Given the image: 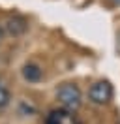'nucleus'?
Returning <instances> with one entry per match:
<instances>
[{"instance_id": "39448f33", "label": "nucleus", "mask_w": 120, "mask_h": 124, "mask_svg": "<svg viewBox=\"0 0 120 124\" xmlns=\"http://www.w3.org/2000/svg\"><path fill=\"white\" fill-rule=\"evenodd\" d=\"M22 77L26 79L28 83H38L43 77V70L38 64H34V62H28V64L22 66Z\"/></svg>"}, {"instance_id": "20e7f679", "label": "nucleus", "mask_w": 120, "mask_h": 124, "mask_svg": "<svg viewBox=\"0 0 120 124\" xmlns=\"http://www.w3.org/2000/svg\"><path fill=\"white\" fill-rule=\"evenodd\" d=\"M4 30L9 34V36H22L24 32L28 30V21L24 19L22 15H11L6 19L4 23Z\"/></svg>"}, {"instance_id": "6e6552de", "label": "nucleus", "mask_w": 120, "mask_h": 124, "mask_svg": "<svg viewBox=\"0 0 120 124\" xmlns=\"http://www.w3.org/2000/svg\"><path fill=\"white\" fill-rule=\"evenodd\" d=\"M2 36H4V30H2V28H0V39H2Z\"/></svg>"}, {"instance_id": "f03ea898", "label": "nucleus", "mask_w": 120, "mask_h": 124, "mask_svg": "<svg viewBox=\"0 0 120 124\" xmlns=\"http://www.w3.org/2000/svg\"><path fill=\"white\" fill-rule=\"evenodd\" d=\"M88 100L96 105H105L112 100V86L109 81H96L88 88Z\"/></svg>"}, {"instance_id": "423d86ee", "label": "nucleus", "mask_w": 120, "mask_h": 124, "mask_svg": "<svg viewBox=\"0 0 120 124\" xmlns=\"http://www.w3.org/2000/svg\"><path fill=\"white\" fill-rule=\"evenodd\" d=\"M9 100H11V94H9V90H8L6 86L0 83V107H6L8 103H9Z\"/></svg>"}, {"instance_id": "f257e3e1", "label": "nucleus", "mask_w": 120, "mask_h": 124, "mask_svg": "<svg viewBox=\"0 0 120 124\" xmlns=\"http://www.w3.org/2000/svg\"><path fill=\"white\" fill-rule=\"evenodd\" d=\"M56 100L60 101L62 109L68 111H77L82 103V92L75 83H64L56 90Z\"/></svg>"}, {"instance_id": "7ed1b4c3", "label": "nucleus", "mask_w": 120, "mask_h": 124, "mask_svg": "<svg viewBox=\"0 0 120 124\" xmlns=\"http://www.w3.org/2000/svg\"><path fill=\"white\" fill-rule=\"evenodd\" d=\"M45 124H81L77 118L75 111H68V109H52L45 118Z\"/></svg>"}, {"instance_id": "0eeeda50", "label": "nucleus", "mask_w": 120, "mask_h": 124, "mask_svg": "<svg viewBox=\"0 0 120 124\" xmlns=\"http://www.w3.org/2000/svg\"><path fill=\"white\" fill-rule=\"evenodd\" d=\"M116 47L120 49V32H118V41H116Z\"/></svg>"}]
</instances>
